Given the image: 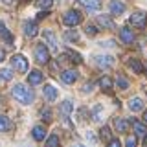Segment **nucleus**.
I'll return each instance as SVG.
<instances>
[{
    "mask_svg": "<svg viewBox=\"0 0 147 147\" xmlns=\"http://www.w3.org/2000/svg\"><path fill=\"white\" fill-rule=\"evenodd\" d=\"M11 94H13V98H15L17 101H20V103H24V105H30V103H33V99H35V94H33V90L31 88H28L26 85H15L11 88Z\"/></svg>",
    "mask_w": 147,
    "mask_h": 147,
    "instance_id": "nucleus-1",
    "label": "nucleus"
},
{
    "mask_svg": "<svg viewBox=\"0 0 147 147\" xmlns=\"http://www.w3.org/2000/svg\"><path fill=\"white\" fill-rule=\"evenodd\" d=\"M11 66H13V70H17L18 74H24L28 72V61H26V57L24 55H13L11 57Z\"/></svg>",
    "mask_w": 147,
    "mask_h": 147,
    "instance_id": "nucleus-2",
    "label": "nucleus"
},
{
    "mask_svg": "<svg viewBox=\"0 0 147 147\" xmlns=\"http://www.w3.org/2000/svg\"><path fill=\"white\" fill-rule=\"evenodd\" d=\"M81 20H83L81 13L77 11V9H70V11H66V13H64V17H63V22L66 26H77Z\"/></svg>",
    "mask_w": 147,
    "mask_h": 147,
    "instance_id": "nucleus-3",
    "label": "nucleus"
},
{
    "mask_svg": "<svg viewBox=\"0 0 147 147\" xmlns=\"http://www.w3.org/2000/svg\"><path fill=\"white\" fill-rule=\"evenodd\" d=\"M35 59H37L39 64H46L50 61V52H48V48H46L44 44H37L35 46Z\"/></svg>",
    "mask_w": 147,
    "mask_h": 147,
    "instance_id": "nucleus-4",
    "label": "nucleus"
},
{
    "mask_svg": "<svg viewBox=\"0 0 147 147\" xmlns=\"http://www.w3.org/2000/svg\"><path fill=\"white\" fill-rule=\"evenodd\" d=\"M145 22H147V17L144 15V13H132L131 18H129V24L131 26H134V28H144L145 26Z\"/></svg>",
    "mask_w": 147,
    "mask_h": 147,
    "instance_id": "nucleus-5",
    "label": "nucleus"
},
{
    "mask_svg": "<svg viewBox=\"0 0 147 147\" xmlns=\"http://www.w3.org/2000/svg\"><path fill=\"white\" fill-rule=\"evenodd\" d=\"M94 61H96V64H98L99 68H109V66L114 64V59L110 57V55H96Z\"/></svg>",
    "mask_w": 147,
    "mask_h": 147,
    "instance_id": "nucleus-6",
    "label": "nucleus"
},
{
    "mask_svg": "<svg viewBox=\"0 0 147 147\" xmlns=\"http://www.w3.org/2000/svg\"><path fill=\"white\" fill-rule=\"evenodd\" d=\"M61 81L66 83V85H72V83L77 81V72L76 70H64L61 74Z\"/></svg>",
    "mask_w": 147,
    "mask_h": 147,
    "instance_id": "nucleus-7",
    "label": "nucleus"
},
{
    "mask_svg": "<svg viewBox=\"0 0 147 147\" xmlns=\"http://www.w3.org/2000/svg\"><path fill=\"white\" fill-rule=\"evenodd\" d=\"M110 11H112V15H121L123 11H125V4L121 2V0H110Z\"/></svg>",
    "mask_w": 147,
    "mask_h": 147,
    "instance_id": "nucleus-8",
    "label": "nucleus"
},
{
    "mask_svg": "<svg viewBox=\"0 0 147 147\" xmlns=\"http://www.w3.org/2000/svg\"><path fill=\"white\" fill-rule=\"evenodd\" d=\"M77 2H79L83 7H86L88 11H98V9L101 7L99 0H77Z\"/></svg>",
    "mask_w": 147,
    "mask_h": 147,
    "instance_id": "nucleus-9",
    "label": "nucleus"
},
{
    "mask_svg": "<svg viewBox=\"0 0 147 147\" xmlns=\"http://www.w3.org/2000/svg\"><path fill=\"white\" fill-rule=\"evenodd\" d=\"M119 37H121V40L125 44H131L132 40H134V33H132L129 28H121V30H119Z\"/></svg>",
    "mask_w": 147,
    "mask_h": 147,
    "instance_id": "nucleus-10",
    "label": "nucleus"
},
{
    "mask_svg": "<svg viewBox=\"0 0 147 147\" xmlns=\"http://www.w3.org/2000/svg\"><path fill=\"white\" fill-rule=\"evenodd\" d=\"M28 83L30 85H39V83H42V72H39V70H33V72H30V76H28Z\"/></svg>",
    "mask_w": 147,
    "mask_h": 147,
    "instance_id": "nucleus-11",
    "label": "nucleus"
},
{
    "mask_svg": "<svg viewBox=\"0 0 147 147\" xmlns=\"http://www.w3.org/2000/svg\"><path fill=\"white\" fill-rule=\"evenodd\" d=\"M31 136H33V140H37V142H42L44 136H46V129H44L42 125L33 127V131H31Z\"/></svg>",
    "mask_w": 147,
    "mask_h": 147,
    "instance_id": "nucleus-12",
    "label": "nucleus"
},
{
    "mask_svg": "<svg viewBox=\"0 0 147 147\" xmlns=\"http://www.w3.org/2000/svg\"><path fill=\"white\" fill-rule=\"evenodd\" d=\"M42 92H44V98L48 99V101H55V99H57V90H55V86L46 85Z\"/></svg>",
    "mask_w": 147,
    "mask_h": 147,
    "instance_id": "nucleus-13",
    "label": "nucleus"
},
{
    "mask_svg": "<svg viewBox=\"0 0 147 147\" xmlns=\"http://www.w3.org/2000/svg\"><path fill=\"white\" fill-rule=\"evenodd\" d=\"M24 33L28 37H35L37 33H39V28H37L35 22H26L24 24Z\"/></svg>",
    "mask_w": 147,
    "mask_h": 147,
    "instance_id": "nucleus-14",
    "label": "nucleus"
},
{
    "mask_svg": "<svg viewBox=\"0 0 147 147\" xmlns=\"http://www.w3.org/2000/svg\"><path fill=\"white\" fill-rule=\"evenodd\" d=\"M114 127H116L118 132H127L129 121H127V119H123V118H116V119H114Z\"/></svg>",
    "mask_w": 147,
    "mask_h": 147,
    "instance_id": "nucleus-15",
    "label": "nucleus"
},
{
    "mask_svg": "<svg viewBox=\"0 0 147 147\" xmlns=\"http://www.w3.org/2000/svg\"><path fill=\"white\" fill-rule=\"evenodd\" d=\"M129 109H131L132 112H140V110L144 109V101H142L140 98H132L131 101H129Z\"/></svg>",
    "mask_w": 147,
    "mask_h": 147,
    "instance_id": "nucleus-16",
    "label": "nucleus"
},
{
    "mask_svg": "<svg viewBox=\"0 0 147 147\" xmlns=\"http://www.w3.org/2000/svg\"><path fill=\"white\" fill-rule=\"evenodd\" d=\"M44 39H46V42L50 44V50H53V52H55V50H57V39H55V35L52 33V31L46 30L44 31Z\"/></svg>",
    "mask_w": 147,
    "mask_h": 147,
    "instance_id": "nucleus-17",
    "label": "nucleus"
},
{
    "mask_svg": "<svg viewBox=\"0 0 147 147\" xmlns=\"http://www.w3.org/2000/svg\"><path fill=\"white\" fill-rule=\"evenodd\" d=\"M98 24L101 28H107V30H112L114 28V22L110 20V17H107V15H99L98 17Z\"/></svg>",
    "mask_w": 147,
    "mask_h": 147,
    "instance_id": "nucleus-18",
    "label": "nucleus"
},
{
    "mask_svg": "<svg viewBox=\"0 0 147 147\" xmlns=\"http://www.w3.org/2000/svg\"><path fill=\"white\" fill-rule=\"evenodd\" d=\"M0 39H4L7 44H11V42H13V37H11V33L7 31V28L4 26V22H2V20H0Z\"/></svg>",
    "mask_w": 147,
    "mask_h": 147,
    "instance_id": "nucleus-19",
    "label": "nucleus"
},
{
    "mask_svg": "<svg viewBox=\"0 0 147 147\" xmlns=\"http://www.w3.org/2000/svg\"><path fill=\"white\" fill-rule=\"evenodd\" d=\"M132 127H134L136 136H145V134H147V127L144 125V123H140V121H136V119H132Z\"/></svg>",
    "mask_w": 147,
    "mask_h": 147,
    "instance_id": "nucleus-20",
    "label": "nucleus"
},
{
    "mask_svg": "<svg viewBox=\"0 0 147 147\" xmlns=\"http://www.w3.org/2000/svg\"><path fill=\"white\" fill-rule=\"evenodd\" d=\"M99 86H101L105 92H110V90H112V79H110L109 76H103V77L99 79Z\"/></svg>",
    "mask_w": 147,
    "mask_h": 147,
    "instance_id": "nucleus-21",
    "label": "nucleus"
},
{
    "mask_svg": "<svg viewBox=\"0 0 147 147\" xmlns=\"http://www.w3.org/2000/svg\"><path fill=\"white\" fill-rule=\"evenodd\" d=\"M72 109H74V105H72L70 99L63 101V105H61V114H63L64 118H68V116H70V112H72Z\"/></svg>",
    "mask_w": 147,
    "mask_h": 147,
    "instance_id": "nucleus-22",
    "label": "nucleus"
},
{
    "mask_svg": "<svg viewBox=\"0 0 147 147\" xmlns=\"http://www.w3.org/2000/svg\"><path fill=\"white\" fill-rule=\"evenodd\" d=\"M11 129V121L7 116H0V132H6Z\"/></svg>",
    "mask_w": 147,
    "mask_h": 147,
    "instance_id": "nucleus-23",
    "label": "nucleus"
},
{
    "mask_svg": "<svg viewBox=\"0 0 147 147\" xmlns=\"http://www.w3.org/2000/svg\"><path fill=\"white\" fill-rule=\"evenodd\" d=\"M129 66H131L136 74H142V72H144V66H142V63L138 61V59H131V61H129Z\"/></svg>",
    "mask_w": 147,
    "mask_h": 147,
    "instance_id": "nucleus-24",
    "label": "nucleus"
},
{
    "mask_svg": "<svg viewBox=\"0 0 147 147\" xmlns=\"http://www.w3.org/2000/svg\"><path fill=\"white\" fill-rule=\"evenodd\" d=\"M11 77H13V72L9 70V68L0 70V81H11Z\"/></svg>",
    "mask_w": 147,
    "mask_h": 147,
    "instance_id": "nucleus-25",
    "label": "nucleus"
},
{
    "mask_svg": "<svg viewBox=\"0 0 147 147\" xmlns=\"http://www.w3.org/2000/svg\"><path fill=\"white\" fill-rule=\"evenodd\" d=\"M101 112H103V107H101V105H96L94 110H92V119H94V121H99V119H101Z\"/></svg>",
    "mask_w": 147,
    "mask_h": 147,
    "instance_id": "nucleus-26",
    "label": "nucleus"
},
{
    "mask_svg": "<svg viewBox=\"0 0 147 147\" xmlns=\"http://www.w3.org/2000/svg\"><path fill=\"white\" fill-rule=\"evenodd\" d=\"M116 85H118V88H121V90H127V88H129V81H127L123 76H118Z\"/></svg>",
    "mask_w": 147,
    "mask_h": 147,
    "instance_id": "nucleus-27",
    "label": "nucleus"
},
{
    "mask_svg": "<svg viewBox=\"0 0 147 147\" xmlns=\"http://www.w3.org/2000/svg\"><path fill=\"white\" fill-rule=\"evenodd\" d=\"M46 147H59V136L57 134H52L46 142Z\"/></svg>",
    "mask_w": 147,
    "mask_h": 147,
    "instance_id": "nucleus-28",
    "label": "nucleus"
},
{
    "mask_svg": "<svg viewBox=\"0 0 147 147\" xmlns=\"http://www.w3.org/2000/svg\"><path fill=\"white\" fill-rule=\"evenodd\" d=\"M52 4H53V0H37V6L40 9H46V11L52 7Z\"/></svg>",
    "mask_w": 147,
    "mask_h": 147,
    "instance_id": "nucleus-29",
    "label": "nucleus"
},
{
    "mask_svg": "<svg viewBox=\"0 0 147 147\" xmlns=\"http://www.w3.org/2000/svg\"><path fill=\"white\" fill-rule=\"evenodd\" d=\"M40 118H42L44 121H50V119H52V110H50V109H42V110H40Z\"/></svg>",
    "mask_w": 147,
    "mask_h": 147,
    "instance_id": "nucleus-30",
    "label": "nucleus"
},
{
    "mask_svg": "<svg viewBox=\"0 0 147 147\" xmlns=\"http://www.w3.org/2000/svg\"><path fill=\"white\" fill-rule=\"evenodd\" d=\"M66 55L72 59L74 63H81V55H79V53H76V52H72V50H68V52H66Z\"/></svg>",
    "mask_w": 147,
    "mask_h": 147,
    "instance_id": "nucleus-31",
    "label": "nucleus"
},
{
    "mask_svg": "<svg viewBox=\"0 0 147 147\" xmlns=\"http://www.w3.org/2000/svg\"><path fill=\"white\" fill-rule=\"evenodd\" d=\"M99 136L103 138V140H110V129H109V127H101Z\"/></svg>",
    "mask_w": 147,
    "mask_h": 147,
    "instance_id": "nucleus-32",
    "label": "nucleus"
},
{
    "mask_svg": "<svg viewBox=\"0 0 147 147\" xmlns=\"http://www.w3.org/2000/svg\"><path fill=\"white\" fill-rule=\"evenodd\" d=\"M64 39L66 40H79V35H77V31H66Z\"/></svg>",
    "mask_w": 147,
    "mask_h": 147,
    "instance_id": "nucleus-33",
    "label": "nucleus"
},
{
    "mask_svg": "<svg viewBox=\"0 0 147 147\" xmlns=\"http://www.w3.org/2000/svg\"><path fill=\"white\" fill-rule=\"evenodd\" d=\"M85 31H86V35H90V37H94L96 33H98V30H96V26H92V24H86Z\"/></svg>",
    "mask_w": 147,
    "mask_h": 147,
    "instance_id": "nucleus-34",
    "label": "nucleus"
},
{
    "mask_svg": "<svg viewBox=\"0 0 147 147\" xmlns=\"http://www.w3.org/2000/svg\"><path fill=\"white\" fill-rule=\"evenodd\" d=\"M125 147H136V138L129 136V138H127V142H125Z\"/></svg>",
    "mask_w": 147,
    "mask_h": 147,
    "instance_id": "nucleus-35",
    "label": "nucleus"
},
{
    "mask_svg": "<svg viewBox=\"0 0 147 147\" xmlns=\"http://www.w3.org/2000/svg\"><path fill=\"white\" fill-rule=\"evenodd\" d=\"M109 147H121V144H119L118 138H110V140H109Z\"/></svg>",
    "mask_w": 147,
    "mask_h": 147,
    "instance_id": "nucleus-36",
    "label": "nucleus"
},
{
    "mask_svg": "<svg viewBox=\"0 0 147 147\" xmlns=\"http://www.w3.org/2000/svg\"><path fill=\"white\" fill-rule=\"evenodd\" d=\"M86 140H88L90 144H96V136L92 134V132H86Z\"/></svg>",
    "mask_w": 147,
    "mask_h": 147,
    "instance_id": "nucleus-37",
    "label": "nucleus"
},
{
    "mask_svg": "<svg viewBox=\"0 0 147 147\" xmlns=\"http://www.w3.org/2000/svg\"><path fill=\"white\" fill-rule=\"evenodd\" d=\"M92 88H94V85H92V83H86V85L83 86V90H85V92H90Z\"/></svg>",
    "mask_w": 147,
    "mask_h": 147,
    "instance_id": "nucleus-38",
    "label": "nucleus"
},
{
    "mask_svg": "<svg viewBox=\"0 0 147 147\" xmlns=\"http://www.w3.org/2000/svg\"><path fill=\"white\" fill-rule=\"evenodd\" d=\"M46 15H48V11H42V13H39V15H37V18H39V20H40V18H44Z\"/></svg>",
    "mask_w": 147,
    "mask_h": 147,
    "instance_id": "nucleus-39",
    "label": "nucleus"
},
{
    "mask_svg": "<svg viewBox=\"0 0 147 147\" xmlns=\"http://www.w3.org/2000/svg\"><path fill=\"white\" fill-rule=\"evenodd\" d=\"M4 57H6V53H4V50H0V63L4 61Z\"/></svg>",
    "mask_w": 147,
    "mask_h": 147,
    "instance_id": "nucleus-40",
    "label": "nucleus"
},
{
    "mask_svg": "<svg viewBox=\"0 0 147 147\" xmlns=\"http://www.w3.org/2000/svg\"><path fill=\"white\" fill-rule=\"evenodd\" d=\"M13 2H15V0H4V4H7V6H11Z\"/></svg>",
    "mask_w": 147,
    "mask_h": 147,
    "instance_id": "nucleus-41",
    "label": "nucleus"
},
{
    "mask_svg": "<svg viewBox=\"0 0 147 147\" xmlns=\"http://www.w3.org/2000/svg\"><path fill=\"white\" fill-rule=\"evenodd\" d=\"M144 121L147 123V110H145V112H144Z\"/></svg>",
    "mask_w": 147,
    "mask_h": 147,
    "instance_id": "nucleus-42",
    "label": "nucleus"
},
{
    "mask_svg": "<svg viewBox=\"0 0 147 147\" xmlns=\"http://www.w3.org/2000/svg\"><path fill=\"white\" fill-rule=\"evenodd\" d=\"M144 145H145V147H147V134H145V142H144Z\"/></svg>",
    "mask_w": 147,
    "mask_h": 147,
    "instance_id": "nucleus-43",
    "label": "nucleus"
},
{
    "mask_svg": "<svg viewBox=\"0 0 147 147\" xmlns=\"http://www.w3.org/2000/svg\"><path fill=\"white\" fill-rule=\"evenodd\" d=\"M74 147H85V145H79V144H77V145H74Z\"/></svg>",
    "mask_w": 147,
    "mask_h": 147,
    "instance_id": "nucleus-44",
    "label": "nucleus"
},
{
    "mask_svg": "<svg viewBox=\"0 0 147 147\" xmlns=\"http://www.w3.org/2000/svg\"><path fill=\"white\" fill-rule=\"evenodd\" d=\"M22 2H28V0H22Z\"/></svg>",
    "mask_w": 147,
    "mask_h": 147,
    "instance_id": "nucleus-45",
    "label": "nucleus"
},
{
    "mask_svg": "<svg viewBox=\"0 0 147 147\" xmlns=\"http://www.w3.org/2000/svg\"><path fill=\"white\" fill-rule=\"evenodd\" d=\"M145 74H147V68H145Z\"/></svg>",
    "mask_w": 147,
    "mask_h": 147,
    "instance_id": "nucleus-46",
    "label": "nucleus"
}]
</instances>
